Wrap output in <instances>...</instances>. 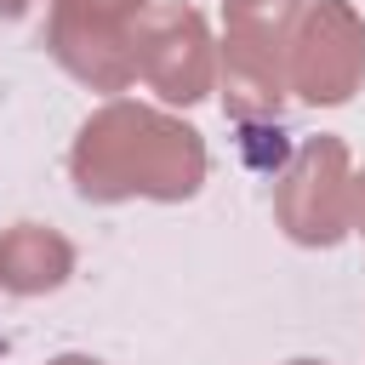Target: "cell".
<instances>
[{
	"label": "cell",
	"instance_id": "obj_1",
	"mask_svg": "<svg viewBox=\"0 0 365 365\" xmlns=\"http://www.w3.org/2000/svg\"><path fill=\"white\" fill-rule=\"evenodd\" d=\"M200 177H205L200 131L137 103H108L103 114L86 120L74 143V182L86 200H125V194L182 200L200 188Z\"/></svg>",
	"mask_w": 365,
	"mask_h": 365
},
{
	"label": "cell",
	"instance_id": "obj_5",
	"mask_svg": "<svg viewBox=\"0 0 365 365\" xmlns=\"http://www.w3.org/2000/svg\"><path fill=\"white\" fill-rule=\"evenodd\" d=\"M51 51L91 86L114 91L137 74V57H131V29L108 11H97L91 0H57L51 11Z\"/></svg>",
	"mask_w": 365,
	"mask_h": 365
},
{
	"label": "cell",
	"instance_id": "obj_2",
	"mask_svg": "<svg viewBox=\"0 0 365 365\" xmlns=\"http://www.w3.org/2000/svg\"><path fill=\"white\" fill-rule=\"evenodd\" d=\"M359 74H365V23L354 17L348 0H319L291 40V86L308 103H342L354 97Z\"/></svg>",
	"mask_w": 365,
	"mask_h": 365
},
{
	"label": "cell",
	"instance_id": "obj_8",
	"mask_svg": "<svg viewBox=\"0 0 365 365\" xmlns=\"http://www.w3.org/2000/svg\"><path fill=\"white\" fill-rule=\"evenodd\" d=\"M91 6H97V11H108V17H120V23H125V17H137V11H148V0H91Z\"/></svg>",
	"mask_w": 365,
	"mask_h": 365
},
{
	"label": "cell",
	"instance_id": "obj_6",
	"mask_svg": "<svg viewBox=\"0 0 365 365\" xmlns=\"http://www.w3.org/2000/svg\"><path fill=\"white\" fill-rule=\"evenodd\" d=\"M74 268V251L63 234L51 228H34V222H17L11 234H0V285L6 291H51L63 285Z\"/></svg>",
	"mask_w": 365,
	"mask_h": 365
},
{
	"label": "cell",
	"instance_id": "obj_4",
	"mask_svg": "<svg viewBox=\"0 0 365 365\" xmlns=\"http://www.w3.org/2000/svg\"><path fill=\"white\" fill-rule=\"evenodd\" d=\"M279 222L302 245H331L348 228V154L336 137H314L285 182H279Z\"/></svg>",
	"mask_w": 365,
	"mask_h": 365
},
{
	"label": "cell",
	"instance_id": "obj_10",
	"mask_svg": "<svg viewBox=\"0 0 365 365\" xmlns=\"http://www.w3.org/2000/svg\"><path fill=\"white\" fill-rule=\"evenodd\" d=\"M51 365H103V359H86V354H63V359H51Z\"/></svg>",
	"mask_w": 365,
	"mask_h": 365
},
{
	"label": "cell",
	"instance_id": "obj_12",
	"mask_svg": "<svg viewBox=\"0 0 365 365\" xmlns=\"http://www.w3.org/2000/svg\"><path fill=\"white\" fill-rule=\"evenodd\" d=\"M297 365H314V359H297Z\"/></svg>",
	"mask_w": 365,
	"mask_h": 365
},
{
	"label": "cell",
	"instance_id": "obj_7",
	"mask_svg": "<svg viewBox=\"0 0 365 365\" xmlns=\"http://www.w3.org/2000/svg\"><path fill=\"white\" fill-rule=\"evenodd\" d=\"M222 86H228V108H234L240 120L274 114V108H279V51H262V46L228 40Z\"/></svg>",
	"mask_w": 365,
	"mask_h": 365
},
{
	"label": "cell",
	"instance_id": "obj_9",
	"mask_svg": "<svg viewBox=\"0 0 365 365\" xmlns=\"http://www.w3.org/2000/svg\"><path fill=\"white\" fill-rule=\"evenodd\" d=\"M354 217H359V228H365V177L354 182Z\"/></svg>",
	"mask_w": 365,
	"mask_h": 365
},
{
	"label": "cell",
	"instance_id": "obj_11",
	"mask_svg": "<svg viewBox=\"0 0 365 365\" xmlns=\"http://www.w3.org/2000/svg\"><path fill=\"white\" fill-rule=\"evenodd\" d=\"M23 6H29V0H0V17H17Z\"/></svg>",
	"mask_w": 365,
	"mask_h": 365
},
{
	"label": "cell",
	"instance_id": "obj_3",
	"mask_svg": "<svg viewBox=\"0 0 365 365\" xmlns=\"http://www.w3.org/2000/svg\"><path fill=\"white\" fill-rule=\"evenodd\" d=\"M131 57L137 74H148V86L171 103H194L211 86V40L188 6H148L131 34Z\"/></svg>",
	"mask_w": 365,
	"mask_h": 365
}]
</instances>
